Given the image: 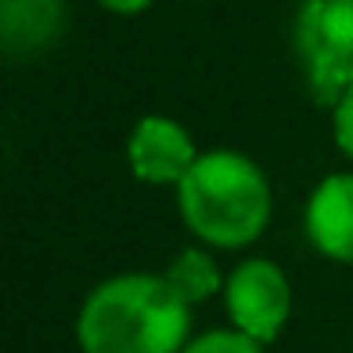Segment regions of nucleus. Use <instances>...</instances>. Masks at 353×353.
Returning a JSON list of instances; mask_svg holds the SVG:
<instances>
[{"instance_id": "0eeeda50", "label": "nucleus", "mask_w": 353, "mask_h": 353, "mask_svg": "<svg viewBox=\"0 0 353 353\" xmlns=\"http://www.w3.org/2000/svg\"><path fill=\"white\" fill-rule=\"evenodd\" d=\"M65 31L61 0H0V42L12 57H34Z\"/></svg>"}, {"instance_id": "9b49d317", "label": "nucleus", "mask_w": 353, "mask_h": 353, "mask_svg": "<svg viewBox=\"0 0 353 353\" xmlns=\"http://www.w3.org/2000/svg\"><path fill=\"white\" fill-rule=\"evenodd\" d=\"M103 12H110V16H141V12H148L156 4V0H95Z\"/></svg>"}, {"instance_id": "7ed1b4c3", "label": "nucleus", "mask_w": 353, "mask_h": 353, "mask_svg": "<svg viewBox=\"0 0 353 353\" xmlns=\"http://www.w3.org/2000/svg\"><path fill=\"white\" fill-rule=\"evenodd\" d=\"M292 54L319 107H334L353 88V0H300Z\"/></svg>"}, {"instance_id": "423d86ee", "label": "nucleus", "mask_w": 353, "mask_h": 353, "mask_svg": "<svg viewBox=\"0 0 353 353\" xmlns=\"http://www.w3.org/2000/svg\"><path fill=\"white\" fill-rule=\"evenodd\" d=\"M304 236L323 259L353 266V171L315 183L304 205Z\"/></svg>"}, {"instance_id": "6e6552de", "label": "nucleus", "mask_w": 353, "mask_h": 353, "mask_svg": "<svg viewBox=\"0 0 353 353\" xmlns=\"http://www.w3.org/2000/svg\"><path fill=\"white\" fill-rule=\"evenodd\" d=\"M163 277H168L171 289H175L190 307L201 304V300H209V296H216V292H224V281H228V277H221L213 254L201 251V247H183V251L168 262Z\"/></svg>"}, {"instance_id": "20e7f679", "label": "nucleus", "mask_w": 353, "mask_h": 353, "mask_svg": "<svg viewBox=\"0 0 353 353\" xmlns=\"http://www.w3.org/2000/svg\"><path fill=\"white\" fill-rule=\"evenodd\" d=\"M224 307L236 330L270 345L285 330L292 312V285L270 259H243L224 281Z\"/></svg>"}, {"instance_id": "1a4fd4ad", "label": "nucleus", "mask_w": 353, "mask_h": 353, "mask_svg": "<svg viewBox=\"0 0 353 353\" xmlns=\"http://www.w3.org/2000/svg\"><path fill=\"white\" fill-rule=\"evenodd\" d=\"M183 353H266V345L247 338L243 330L228 327V330H209V334H198L183 345Z\"/></svg>"}, {"instance_id": "9d476101", "label": "nucleus", "mask_w": 353, "mask_h": 353, "mask_svg": "<svg viewBox=\"0 0 353 353\" xmlns=\"http://www.w3.org/2000/svg\"><path fill=\"white\" fill-rule=\"evenodd\" d=\"M330 118H334V122H330V133H334L338 152L353 163V88L330 107Z\"/></svg>"}, {"instance_id": "f257e3e1", "label": "nucleus", "mask_w": 353, "mask_h": 353, "mask_svg": "<svg viewBox=\"0 0 353 353\" xmlns=\"http://www.w3.org/2000/svg\"><path fill=\"white\" fill-rule=\"evenodd\" d=\"M190 304L163 274H114L77 312L80 353H183Z\"/></svg>"}, {"instance_id": "f03ea898", "label": "nucleus", "mask_w": 353, "mask_h": 353, "mask_svg": "<svg viewBox=\"0 0 353 353\" xmlns=\"http://www.w3.org/2000/svg\"><path fill=\"white\" fill-rule=\"evenodd\" d=\"M175 205L194 239L216 251H239L270 228L274 190L251 156L236 148H213L201 152L175 186Z\"/></svg>"}, {"instance_id": "39448f33", "label": "nucleus", "mask_w": 353, "mask_h": 353, "mask_svg": "<svg viewBox=\"0 0 353 353\" xmlns=\"http://www.w3.org/2000/svg\"><path fill=\"white\" fill-rule=\"evenodd\" d=\"M198 156L201 152L194 148L186 125L168 114H145L125 141V160H130L133 179L148 186H179L186 171L198 163Z\"/></svg>"}]
</instances>
